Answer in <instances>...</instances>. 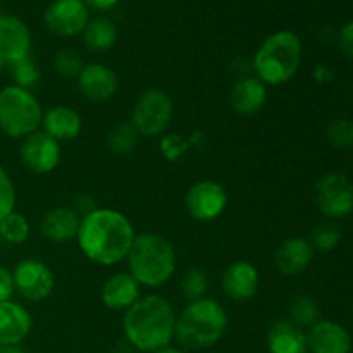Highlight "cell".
Wrapping results in <instances>:
<instances>
[{"mask_svg":"<svg viewBox=\"0 0 353 353\" xmlns=\"http://www.w3.org/2000/svg\"><path fill=\"white\" fill-rule=\"evenodd\" d=\"M41 126L48 137L61 143V141L76 140L79 137L83 130V119L78 110L72 107L55 105L43 112Z\"/></svg>","mask_w":353,"mask_h":353,"instance_id":"cell-21","label":"cell"},{"mask_svg":"<svg viewBox=\"0 0 353 353\" xmlns=\"http://www.w3.org/2000/svg\"><path fill=\"white\" fill-rule=\"evenodd\" d=\"M174 116V103L162 88H148L131 109L130 123L140 137H162Z\"/></svg>","mask_w":353,"mask_h":353,"instance_id":"cell-7","label":"cell"},{"mask_svg":"<svg viewBox=\"0 0 353 353\" xmlns=\"http://www.w3.org/2000/svg\"><path fill=\"white\" fill-rule=\"evenodd\" d=\"M9 68L14 85L21 86V88H26L31 92V88H34L40 81V69H38L37 62L31 59V55L12 62V64H9Z\"/></svg>","mask_w":353,"mask_h":353,"instance_id":"cell-30","label":"cell"},{"mask_svg":"<svg viewBox=\"0 0 353 353\" xmlns=\"http://www.w3.org/2000/svg\"><path fill=\"white\" fill-rule=\"evenodd\" d=\"M290 321L302 330L314 326L317 321H321V310L316 300L307 295L295 296L290 305Z\"/></svg>","mask_w":353,"mask_h":353,"instance_id":"cell-25","label":"cell"},{"mask_svg":"<svg viewBox=\"0 0 353 353\" xmlns=\"http://www.w3.org/2000/svg\"><path fill=\"white\" fill-rule=\"evenodd\" d=\"M0 245H2V238H0Z\"/></svg>","mask_w":353,"mask_h":353,"instance_id":"cell-42","label":"cell"},{"mask_svg":"<svg viewBox=\"0 0 353 353\" xmlns=\"http://www.w3.org/2000/svg\"><path fill=\"white\" fill-rule=\"evenodd\" d=\"M14 292H16V288H14L12 271L0 265V302H9Z\"/></svg>","mask_w":353,"mask_h":353,"instance_id":"cell-35","label":"cell"},{"mask_svg":"<svg viewBox=\"0 0 353 353\" xmlns=\"http://www.w3.org/2000/svg\"><path fill=\"white\" fill-rule=\"evenodd\" d=\"M31 52V31L16 16H0V54L7 64L28 57Z\"/></svg>","mask_w":353,"mask_h":353,"instance_id":"cell-18","label":"cell"},{"mask_svg":"<svg viewBox=\"0 0 353 353\" xmlns=\"http://www.w3.org/2000/svg\"><path fill=\"white\" fill-rule=\"evenodd\" d=\"M314 78L319 83H330L333 79V72L327 65H317L316 71H314Z\"/></svg>","mask_w":353,"mask_h":353,"instance_id":"cell-38","label":"cell"},{"mask_svg":"<svg viewBox=\"0 0 353 353\" xmlns=\"http://www.w3.org/2000/svg\"><path fill=\"white\" fill-rule=\"evenodd\" d=\"M326 138L331 147L338 150H347L353 147V121L347 117H340L327 124Z\"/></svg>","mask_w":353,"mask_h":353,"instance_id":"cell-31","label":"cell"},{"mask_svg":"<svg viewBox=\"0 0 353 353\" xmlns=\"http://www.w3.org/2000/svg\"><path fill=\"white\" fill-rule=\"evenodd\" d=\"M14 207H16V188L10 176L0 165V221L9 216Z\"/></svg>","mask_w":353,"mask_h":353,"instance_id":"cell-34","label":"cell"},{"mask_svg":"<svg viewBox=\"0 0 353 353\" xmlns=\"http://www.w3.org/2000/svg\"><path fill=\"white\" fill-rule=\"evenodd\" d=\"M228 312L217 300L188 302L176 316L174 340L183 350H205L219 343L228 330Z\"/></svg>","mask_w":353,"mask_h":353,"instance_id":"cell-3","label":"cell"},{"mask_svg":"<svg viewBox=\"0 0 353 353\" xmlns=\"http://www.w3.org/2000/svg\"><path fill=\"white\" fill-rule=\"evenodd\" d=\"M31 327L33 319L21 303L0 302V347H19Z\"/></svg>","mask_w":353,"mask_h":353,"instance_id":"cell-19","label":"cell"},{"mask_svg":"<svg viewBox=\"0 0 353 353\" xmlns=\"http://www.w3.org/2000/svg\"><path fill=\"white\" fill-rule=\"evenodd\" d=\"M316 205L327 219H345L353 212V183L343 172H326L316 183Z\"/></svg>","mask_w":353,"mask_h":353,"instance_id":"cell-8","label":"cell"},{"mask_svg":"<svg viewBox=\"0 0 353 353\" xmlns=\"http://www.w3.org/2000/svg\"><path fill=\"white\" fill-rule=\"evenodd\" d=\"M123 331L128 343L138 352L154 353L174 340L176 312L172 303L161 295L140 296L124 312Z\"/></svg>","mask_w":353,"mask_h":353,"instance_id":"cell-2","label":"cell"},{"mask_svg":"<svg viewBox=\"0 0 353 353\" xmlns=\"http://www.w3.org/2000/svg\"><path fill=\"white\" fill-rule=\"evenodd\" d=\"M154 353H186V350H183V348H178V347H172V345H169V347L161 348V350H157V352H154Z\"/></svg>","mask_w":353,"mask_h":353,"instance_id":"cell-39","label":"cell"},{"mask_svg":"<svg viewBox=\"0 0 353 353\" xmlns=\"http://www.w3.org/2000/svg\"><path fill=\"white\" fill-rule=\"evenodd\" d=\"M19 159L21 164L28 171L34 174H48L61 164V143L48 137L45 131L38 130L23 138V143L19 147Z\"/></svg>","mask_w":353,"mask_h":353,"instance_id":"cell-11","label":"cell"},{"mask_svg":"<svg viewBox=\"0 0 353 353\" xmlns=\"http://www.w3.org/2000/svg\"><path fill=\"white\" fill-rule=\"evenodd\" d=\"M268 102V86L257 76L240 78L230 92V103L240 116H254L261 112Z\"/></svg>","mask_w":353,"mask_h":353,"instance_id":"cell-20","label":"cell"},{"mask_svg":"<svg viewBox=\"0 0 353 353\" xmlns=\"http://www.w3.org/2000/svg\"><path fill=\"white\" fill-rule=\"evenodd\" d=\"M14 288L28 302H43L55 288V276L45 262L23 259L12 271Z\"/></svg>","mask_w":353,"mask_h":353,"instance_id":"cell-10","label":"cell"},{"mask_svg":"<svg viewBox=\"0 0 353 353\" xmlns=\"http://www.w3.org/2000/svg\"><path fill=\"white\" fill-rule=\"evenodd\" d=\"M230 196L223 185L212 179L193 183L185 195V209L199 223H212L226 210Z\"/></svg>","mask_w":353,"mask_h":353,"instance_id":"cell-9","label":"cell"},{"mask_svg":"<svg viewBox=\"0 0 353 353\" xmlns=\"http://www.w3.org/2000/svg\"><path fill=\"white\" fill-rule=\"evenodd\" d=\"M261 285V274L259 269L250 261H234L224 269L221 286L228 299L234 302H247L254 299Z\"/></svg>","mask_w":353,"mask_h":353,"instance_id":"cell-14","label":"cell"},{"mask_svg":"<svg viewBox=\"0 0 353 353\" xmlns=\"http://www.w3.org/2000/svg\"><path fill=\"white\" fill-rule=\"evenodd\" d=\"M128 272L145 288H161L176 272V250L159 233H140L128 252Z\"/></svg>","mask_w":353,"mask_h":353,"instance_id":"cell-4","label":"cell"},{"mask_svg":"<svg viewBox=\"0 0 353 353\" xmlns=\"http://www.w3.org/2000/svg\"><path fill=\"white\" fill-rule=\"evenodd\" d=\"M79 223H81V217L71 207H54L41 219V236L54 243L76 240Z\"/></svg>","mask_w":353,"mask_h":353,"instance_id":"cell-22","label":"cell"},{"mask_svg":"<svg viewBox=\"0 0 353 353\" xmlns=\"http://www.w3.org/2000/svg\"><path fill=\"white\" fill-rule=\"evenodd\" d=\"M88 21L90 9L83 0H54L43 14L47 30L64 38L83 33Z\"/></svg>","mask_w":353,"mask_h":353,"instance_id":"cell-12","label":"cell"},{"mask_svg":"<svg viewBox=\"0 0 353 353\" xmlns=\"http://www.w3.org/2000/svg\"><path fill=\"white\" fill-rule=\"evenodd\" d=\"M117 40V28L107 17L90 19L83 30V41L93 52H105L114 47Z\"/></svg>","mask_w":353,"mask_h":353,"instance_id":"cell-24","label":"cell"},{"mask_svg":"<svg viewBox=\"0 0 353 353\" xmlns=\"http://www.w3.org/2000/svg\"><path fill=\"white\" fill-rule=\"evenodd\" d=\"M6 64H7V62H6V59H3V55L0 54V72L3 71V68H6Z\"/></svg>","mask_w":353,"mask_h":353,"instance_id":"cell-41","label":"cell"},{"mask_svg":"<svg viewBox=\"0 0 353 353\" xmlns=\"http://www.w3.org/2000/svg\"><path fill=\"white\" fill-rule=\"evenodd\" d=\"M209 285V278L202 269H188L183 274L179 290H181V295L186 302H195V300L205 299Z\"/></svg>","mask_w":353,"mask_h":353,"instance_id":"cell-28","label":"cell"},{"mask_svg":"<svg viewBox=\"0 0 353 353\" xmlns=\"http://www.w3.org/2000/svg\"><path fill=\"white\" fill-rule=\"evenodd\" d=\"M341 240H343V234H341V230L334 223H323L312 231L310 234V245H312L314 250L323 252V254H327V252H333L340 247Z\"/></svg>","mask_w":353,"mask_h":353,"instance_id":"cell-29","label":"cell"},{"mask_svg":"<svg viewBox=\"0 0 353 353\" xmlns=\"http://www.w3.org/2000/svg\"><path fill=\"white\" fill-rule=\"evenodd\" d=\"M269 353H309L307 334L290 319L276 321L268 331Z\"/></svg>","mask_w":353,"mask_h":353,"instance_id":"cell-23","label":"cell"},{"mask_svg":"<svg viewBox=\"0 0 353 353\" xmlns=\"http://www.w3.org/2000/svg\"><path fill=\"white\" fill-rule=\"evenodd\" d=\"M302 65V41L293 31L281 30L262 41L252 61L255 76L265 86L292 81Z\"/></svg>","mask_w":353,"mask_h":353,"instance_id":"cell-5","label":"cell"},{"mask_svg":"<svg viewBox=\"0 0 353 353\" xmlns=\"http://www.w3.org/2000/svg\"><path fill=\"white\" fill-rule=\"evenodd\" d=\"M83 65L85 64H83L81 57L71 48H62L54 57V68L62 78H78Z\"/></svg>","mask_w":353,"mask_h":353,"instance_id":"cell-32","label":"cell"},{"mask_svg":"<svg viewBox=\"0 0 353 353\" xmlns=\"http://www.w3.org/2000/svg\"><path fill=\"white\" fill-rule=\"evenodd\" d=\"M141 286L128 271L114 272L100 288V300L110 310L126 312L140 300Z\"/></svg>","mask_w":353,"mask_h":353,"instance_id":"cell-16","label":"cell"},{"mask_svg":"<svg viewBox=\"0 0 353 353\" xmlns=\"http://www.w3.org/2000/svg\"><path fill=\"white\" fill-rule=\"evenodd\" d=\"M316 250L310 241L302 236H292L283 241L274 254V265L279 274L293 278L310 268Z\"/></svg>","mask_w":353,"mask_h":353,"instance_id":"cell-17","label":"cell"},{"mask_svg":"<svg viewBox=\"0 0 353 353\" xmlns=\"http://www.w3.org/2000/svg\"><path fill=\"white\" fill-rule=\"evenodd\" d=\"M0 353H26L21 347H0Z\"/></svg>","mask_w":353,"mask_h":353,"instance_id":"cell-40","label":"cell"},{"mask_svg":"<svg viewBox=\"0 0 353 353\" xmlns=\"http://www.w3.org/2000/svg\"><path fill=\"white\" fill-rule=\"evenodd\" d=\"M338 43H340L341 52L353 61V21H350V23H347L341 28Z\"/></svg>","mask_w":353,"mask_h":353,"instance_id":"cell-36","label":"cell"},{"mask_svg":"<svg viewBox=\"0 0 353 353\" xmlns=\"http://www.w3.org/2000/svg\"><path fill=\"white\" fill-rule=\"evenodd\" d=\"M134 236L137 233L128 216L116 209L97 207L81 217L76 241L88 261L102 268H112L126 261Z\"/></svg>","mask_w":353,"mask_h":353,"instance_id":"cell-1","label":"cell"},{"mask_svg":"<svg viewBox=\"0 0 353 353\" xmlns=\"http://www.w3.org/2000/svg\"><path fill=\"white\" fill-rule=\"evenodd\" d=\"M76 79H78L79 93L90 102H107L119 90V78L116 71L102 62L85 64Z\"/></svg>","mask_w":353,"mask_h":353,"instance_id":"cell-13","label":"cell"},{"mask_svg":"<svg viewBox=\"0 0 353 353\" xmlns=\"http://www.w3.org/2000/svg\"><path fill=\"white\" fill-rule=\"evenodd\" d=\"M31 228L28 223L26 216L21 212H12L0 221V238L2 241H7L10 245H21L30 238Z\"/></svg>","mask_w":353,"mask_h":353,"instance_id":"cell-26","label":"cell"},{"mask_svg":"<svg viewBox=\"0 0 353 353\" xmlns=\"http://www.w3.org/2000/svg\"><path fill=\"white\" fill-rule=\"evenodd\" d=\"M138 137L131 123H119L110 130L109 137H107V147L114 155H128L134 150L138 143Z\"/></svg>","mask_w":353,"mask_h":353,"instance_id":"cell-27","label":"cell"},{"mask_svg":"<svg viewBox=\"0 0 353 353\" xmlns=\"http://www.w3.org/2000/svg\"><path fill=\"white\" fill-rule=\"evenodd\" d=\"M0 16H2V14H0Z\"/></svg>","mask_w":353,"mask_h":353,"instance_id":"cell-43","label":"cell"},{"mask_svg":"<svg viewBox=\"0 0 353 353\" xmlns=\"http://www.w3.org/2000/svg\"><path fill=\"white\" fill-rule=\"evenodd\" d=\"M309 353H350L352 336L334 321H317L305 331Z\"/></svg>","mask_w":353,"mask_h":353,"instance_id":"cell-15","label":"cell"},{"mask_svg":"<svg viewBox=\"0 0 353 353\" xmlns=\"http://www.w3.org/2000/svg\"><path fill=\"white\" fill-rule=\"evenodd\" d=\"M41 103L33 92L17 85L0 90V131L10 138H26L40 130Z\"/></svg>","mask_w":353,"mask_h":353,"instance_id":"cell-6","label":"cell"},{"mask_svg":"<svg viewBox=\"0 0 353 353\" xmlns=\"http://www.w3.org/2000/svg\"><path fill=\"white\" fill-rule=\"evenodd\" d=\"M159 148H161V155L165 161L176 162L190 150V141L178 133H168L162 134Z\"/></svg>","mask_w":353,"mask_h":353,"instance_id":"cell-33","label":"cell"},{"mask_svg":"<svg viewBox=\"0 0 353 353\" xmlns=\"http://www.w3.org/2000/svg\"><path fill=\"white\" fill-rule=\"evenodd\" d=\"M83 2L88 6V9H95V10H109L116 6L119 0H83Z\"/></svg>","mask_w":353,"mask_h":353,"instance_id":"cell-37","label":"cell"}]
</instances>
